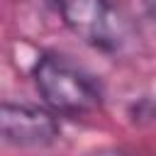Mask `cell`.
<instances>
[{"instance_id": "3", "label": "cell", "mask_w": 156, "mask_h": 156, "mask_svg": "<svg viewBox=\"0 0 156 156\" xmlns=\"http://www.w3.org/2000/svg\"><path fill=\"white\" fill-rule=\"evenodd\" d=\"M58 136H61V127L54 112L29 102L0 100V139L2 141L22 149H41L54 144Z\"/></svg>"}, {"instance_id": "2", "label": "cell", "mask_w": 156, "mask_h": 156, "mask_svg": "<svg viewBox=\"0 0 156 156\" xmlns=\"http://www.w3.org/2000/svg\"><path fill=\"white\" fill-rule=\"evenodd\" d=\"M58 10L71 32L105 54H117L129 39V24L110 0H61Z\"/></svg>"}, {"instance_id": "1", "label": "cell", "mask_w": 156, "mask_h": 156, "mask_svg": "<svg viewBox=\"0 0 156 156\" xmlns=\"http://www.w3.org/2000/svg\"><path fill=\"white\" fill-rule=\"evenodd\" d=\"M32 78L46 107L56 115L83 117L102 105L100 85L63 56L56 54L39 56L32 68Z\"/></svg>"}]
</instances>
